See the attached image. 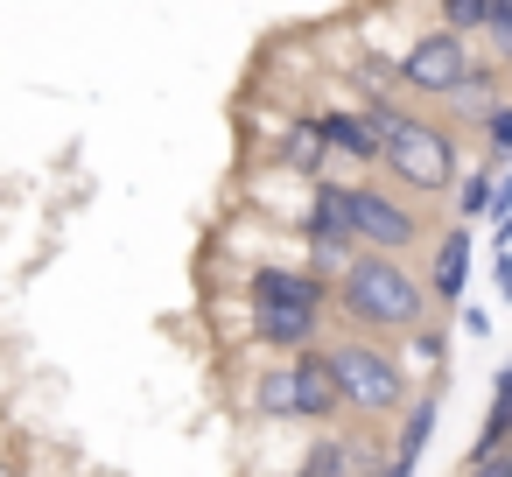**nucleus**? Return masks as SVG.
<instances>
[{"mask_svg":"<svg viewBox=\"0 0 512 477\" xmlns=\"http://www.w3.org/2000/svg\"><path fill=\"white\" fill-rule=\"evenodd\" d=\"M372 120H379V134H386V155H379V176L386 183H400L407 197H421V204H435V197H456V183H463V127L456 120H435V113H421V99H372Z\"/></svg>","mask_w":512,"mask_h":477,"instance_id":"1","label":"nucleus"},{"mask_svg":"<svg viewBox=\"0 0 512 477\" xmlns=\"http://www.w3.org/2000/svg\"><path fill=\"white\" fill-rule=\"evenodd\" d=\"M435 316V288L428 267H414V253H358L337 274V323L365 330V337H407Z\"/></svg>","mask_w":512,"mask_h":477,"instance_id":"2","label":"nucleus"},{"mask_svg":"<svg viewBox=\"0 0 512 477\" xmlns=\"http://www.w3.org/2000/svg\"><path fill=\"white\" fill-rule=\"evenodd\" d=\"M330 365H337V386H344V421H379L386 428L421 393L414 372H407V358L386 337H365V330L330 337Z\"/></svg>","mask_w":512,"mask_h":477,"instance_id":"3","label":"nucleus"},{"mask_svg":"<svg viewBox=\"0 0 512 477\" xmlns=\"http://www.w3.org/2000/svg\"><path fill=\"white\" fill-rule=\"evenodd\" d=\"M351 218H358V246H372V253H421V246L435 239L428 204L407 197V190L386 183V176L351 183Z\"/></svg>","mask_w":512,"mask_h":477,"instance_id":"4","label":"nucleus"},{"mask_svg":"<svg viewBox=\"0 0 512 477\" xmlns=\"http://www.w3.org/2000/svg\"><path fill=\"white\" fill-rule=\"evenodd\" d=\"M470 64H477L470 36H456V29L435 22V29H421V36L400 50V92L421 99V106H449L456 85L470 78Z\"/></svg>","mask_w":512,"mask_h":477,"instance_id":"5","label":"nucleus"},{"mask_svg":"<svg viewBox=\"0 0 512 477\" xmlns=\"http://www.w3.org/2000/svg\"><path fill=\"white\" fill-rule=\"evenodd\" d=\"M288 365H295V421L337 428V421H344V386H337L330 344H309V351H295Z\"/></svg>","mask_w":512,"mask_h":477,"instance_id":"6","label":"nucleus"},{"mask_svg":"<svg viewBox=\"0 0 512 477\" xmlns=\"http://www.w3.org/2000/svg\"><path fill=\"white\" fill-rule=\"evenodd\" d=\"M295 232H302V246H309V239H330V246H358L351 183H337V176H309V204H302Z\"/></svg>","mask_w":512,"mask_h":477,"instance_id":"7","label":"nucleus"},{"mask_svg":"<svg viewBox=\"0 0 512 477\" xmlns=\"http://www.w3.org/2000/svg\"><path fill=\"white\" fill-rule=\"evenodd\" d=\"M470 218H456V225H442L435 239H428V288H435V309H463V295H470Z\"/></svg>","mask_w":512,"mask_h":477,"instance_id":"8","label":"nucleus"},{"mask_svg":"<svg viewBox=\"0 0 512 477\" xmlns=\"http://www.w3.org/2000/svg\"><path fill=\"white\" fill-rule=\"evenodd\" d=\"M323 316L330 309H302V302H253V344L295 358L309 344H323Z\"/></svg>","mask_w":512,"mask_h":477,"instance_id":"9","label":"nucleus"},{"mask_svg":"<svg viewBox=\"0 0 512 477\" xmlns=\"http://www.w3.org/2000/svg\"><path fill=\"white\" fill-rule=\"evenodd\" d=\"M316 127H323L330 155H344V162H358V169H379L386 134H379L372 106H323V113H316Z\"/></svg>","mask_w":512,"mask_h":477,"instance_id":"10","label":"nucleus"},{"mask_svg":"<svg viewBox=\"0 0 512 477\" xmlns=\"http://www.w3.org/2000/svg\"><path fill=\"white\" fill-rule=\"evenodd\" d=\"M246 302H302V309H337V281L316 267H253Z\"/></svg>","mask_w":512,"mask_h":477,"instance_id":"11","label":"nucleus"},{"mask_svg":"<svg viewBox=\"0 0 512 477\" xmlns=\"http://www.w3.org/2000/svg\"><path fill=\"white\" fill-rule=\"evenodd\" d=\"M498 99H505V64H498V57H477V64H470V78L456 85L449 113H456V127H477Z\"/></svg>","mask_w":512,"mask_h":477,"instance_id":"12","label":"nucleus"},{"mask_svg":"<svg viewBox=\"0 0 512 477\" xmlns=\"http://www.w3.org/2000/svg\"><path fill=\"white\" fill-rule=\"evenodd\" d=\"M435 421H442V379H435V386H421V393L407 400V414H400V435H393V456L421 463V449H428Z\"/></svg>","mask_w":512,"mask_h":477,"instance_id":"13","label":"nucleus"},{"mask_svg":"<svg viewBox=\"0 0 512 477\" xmlns=\"http://www.w3.org/2000/svg\"><path fill=\"white\" fill-rule=\"evenodd\" d=\"M498 183H505V162H498V155L470 162V169H463V183H456V197H449V204H456V218H470V225H477V218H491Z\"/></svg>","mask_w":512,"mask_h":477,"instance_id":"14","label":"nucleus"},{"mask_svg":"<svg viewBox=\"0 0 512 477\" xmlns=\"http://www.w3.org/2000/svg\"><path fill=\"white\" fill-rule=\"evenodd\" d=\"M295 477H358V449H351V428H323V435H316V442L302 449Z\"/></svg>","mask_w":512,"mask_h":477,"instance_id":"15","label":"nucleus"},{"mask_svg":"<svg viewBox=\"0 0 512 477\" xmlns=\"http://www.w3.org/2000/svg\"><path fill=\"white\" fill-rule=\"evenodd\" d=\"M281 162H288V176H323V162H330V141H323V127H316V113H302V120H288V148H281Z\"/></svg>","mask_w":512,"mask_h":477,"instance_id":"16","label":"nucleus"},{"mask_svg":"<svg viewBox=\"0 0 512 477\" xmlns=\"http://www.w3.org/2000/svg\"><path fill=\"white\" fill-rule=\"evenodd\" d=\"M491 8H498V0H435V22L477 43V36L491 29Z\"/></svg>","mask_w":512,"mask_h":477,"instance_id":"17","label":"nucleus"},{"mask_svg":"<svg viewBox=\"0 0 512 477\" xmlns=\"http://www.w3.org/2000/svg\"><path fill=\"white\" fill-rule=\"evenodd\" d=\"M253 407H260L267 421H295V365H281V372H267V379L253 386Z\"/></svg>","mask_w":512,"mask_h":477,"instance_id":"18","label":"nucleus"},{"mask_svg":"<svg viewBox=\"0 0 512 477\" xmlns=\"http://www.w3.org/2000/svg\"><path fill=\"white\" fill-rule=\"evenodd\" d=\"M407 358H414V365H428V372H442V365H449V330H442V323L407 330Z\"/></svg>","mask_w":512,"mask_h":477,"instance_id":"19","label":"nucleus"},{"mask_svg":"<svg viewBox=\"0 0 512 477\" xmlns=\"http://www.w3.org/2000/svg\"><path fill=\"white\" fill-rule=\"evenodd\" d=\"M477 141H484V155H505V148H512V99H498V106L477 120Z\"/></svg>","mask_w":512,"mask_h":477,"instance_id":"20","label":"nucleus"},{"mask_svg":"<svg viewBox=\"0 0 512 477\" xmlns=\"http://www.w3.org/2000/svg\"><path fill=\"white\" fill-rule=\"evenodd\" d=\"M484 50L512 71V0H498V8H491V29H484Z\"/></svg>","mask_w":512,"mask_h":477,"instance_id":"21","label":"nucleus"},{"mask_svg":"<svg viewBox=\"0 0 512 477\" xmlns=\"http://www.w3.org/2000/svg\"><path fill=\"white\" fill-rule=\"evenodd\" d=\"M491 246H512V169H505L498 204H491Z\"/></svg>","mask_w":512,"mask_h":477,"instance_id":"22","label":"nucleus"},{"mask_svg":"<svg viewBox=\"0 0 512 477\" xmlns=\"http://www.w3.org/2000/svg\"><path fill=\"white\" fill-rule=\"evenodd\" d=\"M456 477H512V442L505 449H491V456H463V470Z\"/></svg>","mask_w":512,"mask_h":477,"instance_id":"23","label":"nucleus"},{"mask_svg":"<svg viewBox=\"0 0 512 477\" xmlns=\"http://www.w3.org/2000/svg\"><path fill=\"white\" fill-rule=\"evenodd\" d=\"M491 274H498V295L512 302V246H498V260H491Z\"/></svg>","mask_w":512,"mask_h":477,"instance_id":"24","label":"nucleus"},{"mask_svg":"<svg viewBox=\"0 0 512 477\" xmlns=\"http://www.w3.org/2000/svg\"><path fill=\"white\" fill-rule=\"evenodd\" d=\"M463 337H491V316L484 309H463Z\"/></svg>","mask_w":512,"mask_h":477,"instance_id":"25","label":"nucleus"},{"mask_svg":"<svg viewBox=\"0 0 512 477\" xmlns=\"http://www.w3.org/2000/svg\"><path fill=\"white\" fill-rule=\"evenodd\" d=\"M498 162H505V169H512V148H505V155H498Z\"/></svg>","mask_w":512,"mask_h":477,"instance_id":"26","label":"nucleus"},{"mask_svg":"<svg viewBox=\"0 0 512 477\" xmlns=\"http://www.w3.org/2000/svg\"><path fill=\"white\" fill-rule=\"evenodd\" d=\"M0 477H15V470H8V463H0Z\"/></svg>","mask_w":512,"mask_h":477,"instance_id":"27","label":"nucleus"}]
</instances>
